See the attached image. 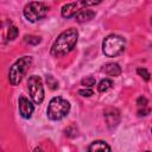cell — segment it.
Returning a JSON list of instances; mask_svg holds the SVG:
<instances>
[{"instance_id":"ffe728a7","label":"cell","mask_w":152,"mask_h":152,"mask_svg":"<svg viewBox=\"0 0 152 152\" xmlns=\"http://www.w3.org/2000/svg\"><path fill=\"white\" fill-rule=\"evenodd\" d=\"M137 104H138L139 107H146V104H147V99L144 97V96L138 97V100H137Z\"/></svg>"},{"instance_id":"e0dca14e","label":"cell","mask_w":152,"mask_h":152,"mask_svg":"<svg viewBox=\"0 0 152 152\" xmlns=\"http://www.w3.org/2000/svg\"><path fill=\"white\" fill-rule=\"evenodd\" d=\"M46 83H48V86H49L51 89H57V88H58V82H57L51 75L46 76Z\"/></svg>"},{"instance_id":"7a4b0ae2","label":"cell","mask_w":152,"mask_h":152,"mask_svg":"<svg viewBox=\"0 0 152 152\" xmlns=\"http://www.w3.org/2000/svg\"><path fill=\"white\" fill-rule=\"evenodd\" d=\"M70 112V103L63 97H53L48 106V118L52 121H58L65 118Z\"/></svg>"},{"instance_id":"5bb4252c","label":"cell","mask_w":152,"mask_h":152,"mask_svg":"<svg viewBox=\"0 0 152 152\" xmlns=\"http://www.w3.org/2000/svg\"><path fill=\"white\" fill-rule=\"evenodd\" d=\"M17 36H18V28H17L14 25L10 24L8 32H7V39H8V40H13V39L17 38Z\"/></svg>"},{"instance_id":"d6986e66","label":"cell","mask_w":152,"mask_h":152,"mask_svg":"<svg viewBox=\"0 0 152 152\" xmlns=\"http://www.w3.org/2000/svg\"><path fill=\"white\" fill-rule=\"evenodd\" d=\"M78 94H80L81 96L89 97V96L93 95V90H91V89H88V88H86V89H80V90H78Z\"/></svg>"},{"instance_id":"30bf717a","label":"cell","mask_w":152,"mask_h":152,"mask_svg":"<svg viewBox=\"0 0 152 152\" xmlns=\"http://www.w3.org/2000/svg\"><path fill=\"white\" fill-rule=\"evenodd\" d=\"M95 17V12L93 10H89V8H82L77 12V14L75 15V20L77 23H86V21H89L91 20L93 18Z\"/></svg>"},{"instance_id":"d4e9b609","label":"cell","mask_w":152,"mask_h":152,"mask_svg":"<svg viewBox=\"0 0 152 152\" xmlns=\"http://www.w3.org/2000/svg\"><path fill=\"white\" fill-rule=\"evenodd\" d=\"M151 132H152V129H151Z\"/></svg>"},{"instance_id":"4fadbf2b","label":"cell","mask_w":152,"mask_h":152,"mask_svg":"<svg viewBox=\"0 0 152 152\" xmlns=\"http://www.w3.org/2000/svg\"><path fill=\"white\" fill-rule=\"evenodd\" d=\"M112 87H113V81L109 80V78H104V80H102V81L99 83L97 90H99L100 93H104V91H107L108 89H110Z\"/></svg>"},{"instance_id":"ac0fdd59","label":"cell","mask_w":152,"mask_h":152,"mask_svg":"<svg viewBox=\"0 0 152 152\" xmlns=\"http://www.w3.org/2000/svg\"><path fill=\"white\" fill-rule=\"evenodd\" d=\"M137 72H138V75L141 76L145 81H148V80H150V76H151V75H150V72H148L145 68H138V69H137Z\"/></svg>"},{"instance_id":"6da1fadb","label":"cell","mask_w":152,"mask_h":152,"mask_svg":"<svg viewBox=\"0 0 152 152\" xmlns=\"http://www.w3.org/2000/svg\"><path fill=\"white\" fill-rule=\"evenodd\" d=\"M78 39V32L76 28H68L63 31L51 46V55L56 57L69 53L76 45Z\"/></svg>"},{"instance_id":"44dd1931","label":"cell","mask_w":152,"mask_h":152,"mask_svg":"<svg viewBox=\"0 0 152 152\" xmlns=\"http://www.w3.org/2000/svg\"><path fill=\"white\" fill-rule=\"evenodd\" d=\"M150 112H151L150 108H145V107H142V109L140 108V109L138 110V115H139V116H146Z\"/></svg>"},{"instance_id":"603a6c76","label":"cell","mask_w":152,"mask_h":152,"mask_svg":"<svg viewBox=\"0 0 152 152\" xmlns=\"http://www.w3.org/2000/svg\"><path fill=\"white\" fill-rule=\"evenodd\" d=\"M33 152H45V151H44V150H42V148H40V147H36V148H34V151H33Z\"/></svg>"},{"instance_id":"5b68a950","label":"cell","mask_w":152,"mask_h":152,"mask_svg":"<svg viewBox=\"0 0 152 152\" xmlns=\"http://www.w3.org/2000/svg\"><path fill=\"white\" fill-rule=\"evenodd\" d=\"M48 11H49V7L44 2L32 1L24 7V17L28 21L36 23L45 18V15L48 14Z\"/></svg>"},{"instance_id":"52a82bcc","label":"cell","mask_w":152,"mask_h":152,"mask_svg":"<svg viewBox=\"0 0 152 152\" xmlns=\"http://www.w3.org/2000/svg\"><path fill=\"white\" fill-rule=\"evenodd\" d=\"M18 104H19V113H20V115L24 119H30L32 113H33L34 107L28 101V99H26L25 96H20L19 101H18Z\"/></svg>"},{"instance_id":"9a60e30c","label":"cell","mask_w":152,"mask_h":152,"mask_svg":"<svg viewBox=\"0 0 152 152\" xmlns=\"http://www.w3.org/2000/svg\"><path fill=\"white\" fill-rule=\"evenodd\" d=\"M95 78L94 77H91V76H88V77H86V78H83L82 81H81V84L82 86H84V87H88V88H90V87H93L94 84H95Z\"/></svg>"},{"instance_id":"9c48e42d","label":"cell","mask_w":152,"mask_h":152,"mask_svg":"<svg viewBox=\"0 0 152 152\" xmlns=\"http://www.w3.org/2000/svg\"><path fill=\"white\" fill-rule=\"evenodd\" d=\"M80 5V2H69V4H65L63 5L62 7V17L63 18H71V17H75L77 14V12L80 10H77V6Z\"/></svg>"},{"instance_id":"484cf974","label":"cell","mask_w":152,"mask_h":152,"mask_svg":"<svg viewBox=\"0 0 152 152\" xmlns=\"http://www.w3.org/2000/svg\"><path fill=\"white\" fill-rule=\"evenodd\" d=\"M151 23H152V21H151Z\"/></svg>"},{"instance_id":"8fae6325","label":"cell","mask_w":152,"mask_h":152,"mask_svg":"<svg viewBox=\"0 0 152 152\" xmlns=\"http://www.w3.org/2000/svg\"><path fill=\"white\" fill-rule=\"evenodd\" d=\"M88 152H110V147L106 141L96 140L89 145Z\"/></svg>"},{"instance_id":"2e32d148","label":"cell","mask_w":152,"mask_h":152,"mask_svg":"<svg viewBox=\"0 0 152 152\" xmlns=\"http://www.w3.org/2000/svg\"><path fill=\"white\" fill-rule=\"evenodd\" d=\"M24 40L28 44H32V45H36L38 43H40V38L39 37H36V36H25L24 37Z\"/></svg>"},{"instance_id":"7c38bea8","label":"cell","mask_w":152,"mask_h":152,"mask_svg":"<svg viewBox=\"0 0 152 152\" xmlns=\"http://www.w3.org/2000/svg\"><path fill=\"white\" fill-rule=\"evenodd\" d=\"M104 74H107L108 76H119L121 74V68L118 63H108L104 65L103 68Z\"/></svg>"},{"instance_id":"7402d4cb","label":"cell","mask_w":152,"mask_h":152,"mask_svg":"<svg viewBox=\"0 0 152 152\" xmlns=\"http://www.w3.org/2000/svg\"><path fill=\"white\" fill-rule=\"evenodd\" d=\"M101 1H80V5H83V6H93V5H97Z\"/></svg>"},{"instance_id":"8992f818","label":"cell","mask_w":152,"mask_h":152,"mask_svg":"<svg viewBox=\"0 0 152 152\" xmlns=\"http://www.w3.org/2000/svg\"><path fill=\"white\" fill-rule=\"evenodd\" d=\"M27 89L32 101L36 104H40L44 100V88L40 77L36 75L30 76L27 80Z\"/></svg>"},{"instance_id":"3957f363","label":"cell","mask_w":152,"mask_h":152,"mask_svg":"<svg viewBox=\"0 0 152 152\" xmlns=\"http://www.w3.org/2000/svg\"><path fill=\"white\" fill-rule=\"evenodd\" d=\"M31 64H32V58L30 56H24L19 58L10 69V72H8L10 83L12 86H18L21 82L28 68L31 66Z\"/></svg>"},{"instance_id":"ba28073f","label":"cell","mask_w":152,"mask_h":152,"mask_svg":"<svg viewBox=\"0 0 152 152\" xmlns=\"http://www.w3.org/2000/svg\"><path fill=\"white\" fill-rule=\"evenodd\" d=\"M104 118L109 127H115L120 121V114L114 108H107L104 110Z\"/></svg>"},{"instance_id":"277c9868","label":"cell","mask_w":152,"mask_h":152,"mask_svg":"<svg viewBox=\"0 0 152 152\" xmlns=\"http://www.w3.org/2000/svg\"><path fill=\"white\" fill-rule=\"evenodd\" d=\"M126 46V40L118 34H109L103 39L102 51L107 57H115L120 55Z\"/></svg>"},{"instance_id":"cb8c5ba5","label":"cell","mask_w":152,"mask_h":152,"mask_svg":"<svg viewBox=\"0 0 152 152\" xmlns=\"http://www.w3.org/2000/svg\"><path fill=\"white\" fill-rule=\"evenodd\" d=\"M145 152H150V151H145Z\"/></svg>"}]
</instances>
